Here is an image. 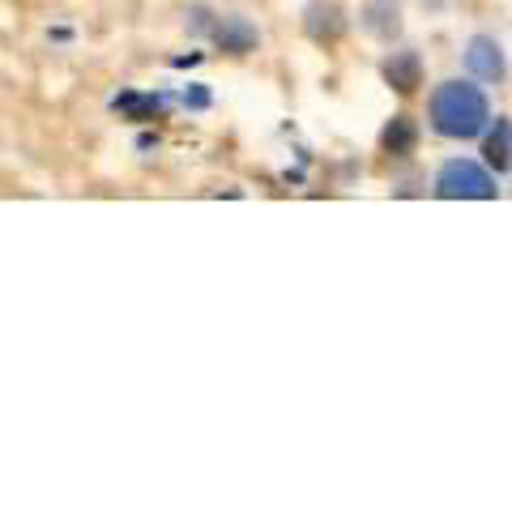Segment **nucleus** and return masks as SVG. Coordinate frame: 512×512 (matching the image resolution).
<instances>
[{
	"instance_id": "nucleus-6",
	"label": "nucleus",
	"mask_w": 512,
	"mask_h": 512,
	"mask_svg": "<svg viewBox=\"0 0 512 512\" xmlns=\"http://www.w3.org/2000/svg\"><path fill=\"white\" fill-rule=\"evenodd\" d=\"M303 30H308L312 43H338L346 35V13L333 0H312L303 9Z\"/></svg>"
},
{
	"instance_id": "nucleus-7",
	"label": "nucleus",
	"mask_w": 512,
	"mask_h": 512,
	"mask_svg": "<svg viewBox=\"0 0 512 512\" xmlns=\"http://www.w3.org/2000/svg\"><path fill=\"white\" fill-rule=\"evenodd\" d=\"M483 163L495 175L512 171V120L508 116H491L487 133H483Z\"/></svg>"
},
{
	"instance_id": "nucleus-9",
	"label": "nucleus",
	"mask_w": 512,
	"mask_h": 512,
	"mask_svg": "<svg viewBox=\"0 0 512 512\" xmlns=\"http://www.w3.org/2000/svg\"><path fill=\"white\" fill-rule=\"evenodd\" d=\"M414 146H419V124H414L410 116H393L389 124H384L380 133V150L389 158H410Z\"/></svg>"
},
{
	"instance_id": "nucleus-12",
	"label": "nucleus",
	"mask_w": 512,
	"mask_h": 512,
	"mask_svg": "<svg viewBox=\"0 0 512 512\" xmlns=\"http://www.w3.org/2000/svg\"><path fill=\"white\" fill-rule=\"evenodd\" d=\"M427 5H444V0H427Z\"/></svg>"
},
{
	"instance_id": "nucleus-3",
	"label": "nucleus",
	"mask_w": 512,
	"mask_h": 512,
	"mask_svg": "<svg viewBox=\"0 0 512 512\" xmlns=\"http://www.w3.org/2000/svg\"><path fill=\"white\" fill-rule=\"evenodd\" d=\"M461 60H466V73L474 77V82L500 86L504 77H508V52H504V43L495 39V35H470Z\"/></svg>"
},
{
	"instance_id": "nucleus-4",
	"label": "nucleus",
	"mask_w": 512,
	"mask_h": 512,
	"mask_svg": "<svg viewBox=\"0 0 512 512\" xmlns=\"http://www.w3.org/2000/svg\"><path fill=\"white\" fill-rule=\"evenodd\" d=\"M380 77L402 94V99H410V94H419V86H423V56L414 52V47H397V52L384 56Z\"/></svg>"
},
{
	"instance_id": "nucleus-10",
	"label": "nucleus",
	"mask_w": 512,
	"mask_h": 512,
	"mask_svg": "<svg viewBox=\"0 0 512 512\" xmlns=\"http://www.w3.org/2000/svg\"><path fill=\"white\" fill-rule=\"evenodd\" d=\"M120 111H128V116H154V111H163V99H150V94H124V99H116Z\"/></svg>"
},
{
	"instance_id": "nucleus-11",
	"label": "nucleus",
	"mask_w": 512,
	"mask_h": 512,
	"mask_svg": "<svg viewBox=\"0 0 512 512\" xmlns=\"http://www.w3.org/2000/svg\"><path fill=\"white\" fill-rule=\"evenodd\" d=\"M188 103H192V107H205V103H210V94H205V90H192Z\"/></svg>"
},
{
	"instance_id": "nucleus-5",
	"label": "nucleus",
	"mask_w": 512,
	"mask_h": 512,
	"mask_svg": "<svg viewBox=\"0 0 512 512\" xmlns=\"http://www.w3.org/2000/svg\"><path fill=\"white\" fill-rule=\"evenodd\" d=\"M359 26L380 43L402 39V26H406L402 22V5H397V0H367V5L359 9Z\"/></svg>"
},
{
	"instance_id": "nucleus-2",
	"label": "nucleus",
	"mask_w": 512,
	"mask_h": 512,
	"mask_svg": "<svg viewBox=\"0 0 512 512\" xmlns=\"http://www.w3.org/2000/svg\"><path fill=\"white\" fill-rule=\"evenodd\" d=\"M440 201H495L500 188H495V171L478 158H448L436 171V184H431Z\"/></svg>"
},
{
	"instance_id": "nucleus-1",
	"label": "nucleus",
	"mask_w": 512,
	"mask_h": 512,
	"mask_svg": "<svg viewBox=\"0 0 512 512\" xmlns=\"http://www.w3.org/2000/svg\"><path fill=\"white\" fill-rule=\"evenodd\" d=\"M427 124L444 141H474L491 124V99L474 77H448L431 90L427 99Z\"/></svg>"
},
{
	"instance_id": "nucleus-8",
	"label": "nucleus",
	"mask_w": 512,
	"mask_h": 512,
	"mask_svg": "<svg viewBox=\"0 0 512 512\" xmlns=\"http://www.w3.org/2000/svg\"><path fill=\"white\" fill-rule=\"evenodd\" d=\"M214 43H218L227 56H248V52H256L261 35H256V26H252L248 18H222V22L214 26Z\"/></svg>"
}]
</instances>
